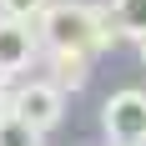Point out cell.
Masks as SVG:
<instances>
[{
  "instance_id": "1",
  "label": "cell",
  "mask_w": 146,
  "mask_h": 146,
  "mask_svg": "<svg viewBox=\"0 0 146 146\" xmlns=\"http://www.w3.org/2000/svg\"><path fill=\"white\" fill-rule=\"evenodd\" d=\"M40 45L50 50H71V56H96V50H111L116 45V25H111V10L106 5H91V0H50L40 15Z\"/></svg>"
},
{
  "instance_id": "11",
  "label": "cell",
  "mask_w": 146,
  "mask_h": 146,
  "mask_svg": "<svg viewBox=\"0 0 146 146\" xmlns=\"http://www.w3.org/2000/svg\"><path fill=\"white\" fill-rule=\"evenodd\" d=\"M106 146H126V141H106Z\"/></svg>"
},
{
  "instance_id": "9",
  "label": "cell",
  "mask_w": 146,
  "mask_h": 146,
  "mask_svg": "<svg viewBox=\"0 0 146 146\" xmlns=\"http://www.w3.org/2000/svg\"><path fill=\"white\" fill-rule=\"evenodd\" d=\"M10 111V91H5V81H0V116Z\"/></svg>"
},
{
  "instance_id": "6",
  "label": "cell",
  "mask_w": 146,
  "mask_h": 146,
  "mask_svg": "<svg viewBox=\"0 0 146 146\" xmlns=\"http://www.w3.org/2000/svg\"><path fill=\"white\" fill-rule=\"evenodd\" d=\"M111 25L116 35H131V40H146V0H111Z\"/></svg>"
},
{
  "instance_id": "7",
  "label": "cell",
  "mask_w": 146,
  "mask_h": 146,
  "mask_svg": "<svg viewBox=\"0 0 146 146\" xmlns=\"http://www.w3.org/2000/svg\"><path fill=\"white\" fill-rule=\"evenodd\" d=\"M0 146H40V131H30L20 116H0Z\"/></svg>"
},
{
  "instance_id": "3",
  "label": "cell",
  "mask_w": 146,
  "mask_h": 146,
  "mask_svg": "<svg viewBox=\"0 0 146 146\" xmlns=\"http://www.w3.org/2000/svg\"><path fill=\"white\" fill-rule=\"evenodd\" d=\"M60 111H66V96L50 81H25L20 91H10V116H20L30 131H40V136L60 121Z\"/></svg>"
},
{
  "instance_id": "8",
  "label": "cell",
  "mask_w": 146,
  "mask_h": 146,
  "mask_svg": "<svg viewBox=\"0 0 146 146\" xmlns=\"http://www.w3.org/2000/svg\"><path fill=\"white\" fill-rule=\"evenodd\" d=\"M45 5H50V0H0V15H5V20H35Z\"/></svg>"
},
{
  "instance_id": "2",
  "label": "cell",
  "mask_w": 146,
  "mask_h": 146,
  "mask_svg": "<svg viewBox=\"0 0 146 146\" xmlns=\"http://www.w3.org/2000/svg\"><path fill=\"white\" fill-rule=\"evenodd\" d=\"M101 126H106L111 141L146 146V91H136V86L116 91V96L101 106Z\"/></svg>"
},
{
  "instance_id": "4",
  "label": "cell",
  "mask_w": 146,
  "mask_h": 146,
  "mask_svg": "<svg viewBox=\"0 0 146 146\" xmlns=\"http://www.w3.org/2000/svg\"><path fill=\"white\" fill-rule=\"evenodd\" d=\"M35 50H40L35 25H30V20H5V15H0V81H5V76L30 71Z\"/></svg>"
},
{
  "instance_id": "10",
  "label": "cell",
  "mask_w": 146,
  "mask_h": 146,
  "mask_svg": "<svg viewBox=\"0 0 146 146\" xmlns=\"http://www.w3.org/2000/svg\"><path fill=\"white\" fill-rule=\"evenodd\" d=\"M136 50H141V60H146V40H136Z\"/></svg>"
},
{
  "instance_id": "5",
  "label": "cell",
  "mask_w": 146,
  "mask_h": 146,
  "mask_svg": "<svg viewBox=\"0 0 146 146\" xmlns=\"http://www.w3.org/2000/svg\"><path fill=\"white\" fill-rule=\"evenodd\" d=\"M86 76H91V60L86 56H71V50H50V86L66 96V91H81L86 86Z\"/></svg>"
}]
</instances>
